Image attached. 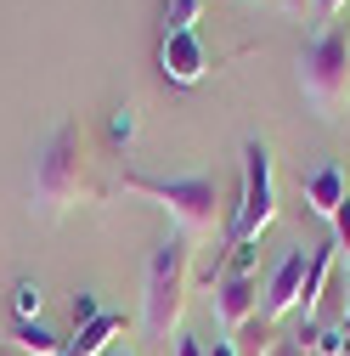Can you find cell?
I'll use <instances>...</instances> for the list:
<instances>
[{"label":"cell","mask_w":350,"mask_h":356,"mask_svg":"<svg viewBox=\"0 0 350 356\" xmlns=\"http://www.w3.org/2000/svg\"><path fill=\"white\" fill-rule=\"evenodd\" d=\"M260 356H311V350H305V345H299L294 334H272V339H266V350H260Z\"/></svg>","instance_id":"obj_18"},{"label":"cell","mask_w":350,"mask_h":356,"mask_svg":"<svg viewBox=\"0 0 350 356\" xmlns=\"http://www.w3.org/2000/svg\"><path fill=\"white\" fill-rule=\"evenodd\" d=\"M23 356H57L62 350V339L46 328V323H17V339H12Z\"/></svg>","instance_id":"obj_11"},{"label":"cell","mask_w":350,"mask_h":356,"mask_svg":"<svg viewBox=\"0 0 350 356\" xmlns=\"http://www.w3.org/2000/svg\"><path fill=\"white\" fill-rule=\"evenodd\" d=\"M119 328H124V317H119V311H102V317H97V323H85V328H79V334L57 350V356H102V350H108V339H113Z\"/></svg>","instance_id":"obj_10"},{"label":"cell","mask_w":350,"mask_h":356,"mask_svg":"<svg viewBox=\"0 0 350 356\" xmlns=\"http://www.w3.org/2000/svg\"><path fill=\"white\" fill-rule=\"evenodd\" d=\"M209 356H243V350H238V339H215V345H209Z\"/></svg>","instance_id":"obj_20"},{"label":"cell","mask_w":350,"mask_h":356,"mask_svg":"<svg viewBox=\"0 0 350 356\" xmlns=\"http://www.w3.org/2000/svg\"><path fill=\"white\" fill-rule=\"evenodd\" d=\"M175 356H209V345H198L192 334H181V339H175Z\"/></svg>","instance_id":"obj_19"},{"label":"cell","mask_w":350,"mask_h":356,"mask_svg":"<svg viewBox=\"0 0 350 356\" xmlns=\"http://www.w3.org/2000/svg\"><path fill=\"white\" fill-rule=\"evenodd\" d=\"M68 311H74V328H85V323H97V317H102V311H108V305H102L97 294H85V289H79Z\"/></svg>","instance_id":"obj_15"},{"label":"cell","mask_w":350,"mask_h":356,"mask_svg":"<svg viewBox=\"0 0 350 356\" xmlns=\"http://www.w3.org/2000/svg\"><path fill=\"white\" fill-rule=\"evenodd\" d=\"M333 243H339V266H350V198L333 215Z\"/></svg>","instance_id":"obj_17"},{"label":"cell","mask_w":350,"mask_h":356,"mask_svg":"<svg viewBox=\"0 0 350 356\" xmlns=\"http://www.w3.org/2000/svg\"><path fill=\"white\" fill-rule=\"evenodd\" d=\"M158 74L169 85H198L209 74V51H203L198 29H181V34H164L158 40Z\"/></svg>","instance_id":"obj_8"},{"label":"cell","mask_w":350,"mask_h":356,"mask_svg":"<svg viewBox=\"0 0 350 356\" xmlns=\"http://www.w3.org/2000/svg\"><path fill=\"white\" fill-rule=\"evenodd\" d=\"M283 6H288V12H305V0H283Z\"/></svg>","instance_id":"obj_22"},{"label":"cell","mask_w":350,"mask_h":356,"mask_svg":"<svg viewBox=\"0 0 350 356\" xmlns=\"http://www.w3.org/2000/svg\"><path fill=\"white\" fill-rule=\"evenodd\" d=\"M311 350H317V356H344V328H328V323H317V334H311Z\"/></svg>","instance_id":"obj_14"},{"label":"cell","mask_w":350,"mask_h":356,"mask_svg":"<svg viewBox=\"0 0 350 356\" xmlns=\"http://www.w3.org/2000/svg\"><path fill=\"white\" fill-rule=\"evenodd\" d=\"M339 328H344V334H350V311H344V323H339Z\"/></svg>","instance_id":"obj_25"},{"label":"cell","mask_w":350,"mask_h":356,"mask_svg":"<svg viewBox=\"0 0 350 356\" xmlns=\"http://www.w3.org/2000/svg\"><path fill=\"white\" fill-rule=\"evenodd\" d=\"M209 305H215V317H221V328L238 339L260 317V283L254 277H215L209 283Z\"/></svg>","instance_id":"obj_7"},{"label":"cell","mask_w":350,"mask_h":356,"mask_svg":"<svg viewBox=\"0 0 350 356\" xmlns=\"http://www.w3.org/2000/svg\"><path fill=\"white\" fill-rule=\"evenodd\" d=\"M344 198H350V193H344V170H339V164H322V170L305 175V209H311L317 220L333 227V215H339Z\"/></svg>","instance_id":"obj_9"},{"label":"cell","mask_w":350,"mask_h":356,"mask_svg":"<svg viewBox=\"0 0 350 356\" xmlns=\"http://www.w3.org/2000/svg\"><path fill=\"white\" fill-rule=\"evenodd\" d=\"M124 193H136V198H153L169 220H175V232L181 238H215L221 232V175H124L119 181Z\"/></svg>","instance_id":"obj_1"},{"label":"cell","mask_w":350,"mask_h":356,"mask_svg":"<svg viewBox=\"0 0 350 356\" xmlns=\"http://www.w3.org/2000/svg\"><path fill=\"white\" fill-rule=\"evenodd\" d=\"M102 356H130V350H113V345H108V350H102Z\"/></svg>","instance_id":"obj_24"},{"label":"cell","mask_w":350,"mask_h":356,"mask_svg":"<svg viewBox=\"0 0 350 356\" xmlns=\"http://www.w3.org/2000/svg\"><path fill=\"white\" fill-rule=\"evenodd\" d=\"M108 136H113V142H136V108H113Z\"/></svg>","instance_id":"obj_16"},{"label":"cell","mask_w":350,"mask_h":356,"mask_svg":"<svg viewBox=\"0 0 350 356\" xmlns=\"http://www.w3.org/2000/svg\"><path fill=\"white\" fill-rule=\"evenodd\" d=\"M305 266H311V249H288L277 260V272L266 277V289H260V323H277V317H288V311L299 305Z\"/></svg>","instance_id":"obj_6"},{"label":"cell","mask_w":350,"mask_h":356,"mask_svg":"<svg viewBox=\"0 0 350 356\" xmlns=\"http://www.w3.org/2000/svg\"><path fill=\"white\" fill-rule=\"evenodd\" d=\"M344 6H350V0H317V12H322V17H339Z\"/></svg>","instance_id":"obj_21"},{"label":"cell","mask_w":350,"mask_h":356,"mask_svg":"<svg viewBox=\"0 0 350 356\" xmlns=\"http://www.w3.org/2000/svg\"><path fill=\"white\" fill-rule=\"evenodd\" d=\"M91 198V175H85V153H79V124H57L34 153V175H28V209L40 220H57L68 204Z\"/></svg>","instance_id":"obj_2"},{"label":"cell","mask_w":350,"mask_h":356,"mask_svg":"<svg viewBox=\"0 0 350 356\" xmlns=\"http://www.w3.org/2000/svg\"><path fill=\"white\" fill-rule=\"evenodd\" d=\"M40 305H46L40 283H34V277H17V283H12V311H17V323H40Z\"/></svg>","instance_id":"obj_12"},{"label":"cell","mask_w":350,"mask_h":356,"mask_svg":"<svg viewBox=\"0 0 350 356\" xmlns=\"http://www.w3.org/2000/svg\"><path fill=\"white\" fill-rule=\"evenodd\" d=\"M299 91L317 119H339V108L350 102V29L322 23L299 46Z\"/></svg>","instance_id":"obj_3"},{"label":"cell","mask_w":350,"mask_h":356,"mask_svg":"<svg viewBox=\"0 0 350 356\" xmlns=\"http://www.w3.org/2000/svg\"><path fill=\"white\" fill-rule=\"evenodd\" d=\"M344 300H350V266H344ZM344 311H350V305H344Z\"/></svg>","instance_id":"obj_23"},{"label":"cell","mask_w":350,"mask_h":356,"mask_svg":"<svg viewBox=\"0 0 350 356\" xmlns=\"http://www.w3.org/2000/svg\"><path fill=\"white\" fill-rule=\"evenodd\" d=\"M277 220V170L266 142H243V193H238V220H232V243H254Z\"/></svg>","instance_id":"obj_5"},{"label":"cell","mask_w":350,"mask_h":356,"mask_svg":"<svg viewBox=\"0 0 350 356\" xmlns=\"http://www.w3.org/2000/svg\"><path fill=\"white\" fill-rule=\"evenodd\" d=\"M198 12H203V0H164V34L192 29V23H198Z\"/></svg>","instance_id":"obj_13"},{"label":"cell","mask_w":350,"mask_h":356,"mask_svg":"<svg viewBox=\"0 0 350 356\" xmlns=\"http://www.w3.org/2000/svg\"><path fill=\"white\" fill-rule=\"evenodd\" d=\"M187 277H192V238L169 232L153 254H147V294H142V323L153 339H169V328L181 323L187 305Z\"/></svg>","instance_id":"obj_4"}]
</instances>
